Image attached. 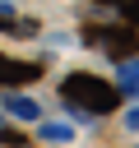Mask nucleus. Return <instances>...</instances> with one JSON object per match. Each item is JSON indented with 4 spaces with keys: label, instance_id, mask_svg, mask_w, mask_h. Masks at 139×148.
<instances>
[{
    "label": "nucleus",
    "instance_id": "nucleus-1",
    "mask_svg": "<svg viewBox=\"0 0 139 148\" xmlns=\"http://www.w3.org/2000/svg\"><path fill=\"white\" fill-rule=\"evenodd\" d=\"M60 92H65V102H79L83 111H97V116L116 111V102H120V92L107 79H93V74H70L60 83Z\"/></svg>",
    "mask_w": 139,
    "mask_h": 148
},
{
    "label": "nucleus",
    "instance_id": "nucleus-2",
    "mask_svg": "<svg viewBox=\"0 0 139 148\" xmlns=\"http://www.w3.org/2000/svg\"><path fill=\"white\" fill-rule=\"evenodd\" d=\"M88 42H102L111 56H130V51L139 46V37H134L130 28H125V32H93V28H88Z\"/></svg>",
    "mask_w": 139,
    "mask_h": 148
},
{
    "label": "nucleus",
    "instance_id": "nucleus-3",
    "mask_svg": "<svg viewBox=\"0 0 139 148\" xmlns=\"http://www.w3.org/2000/svg\"><path fill=\"white\" fill-rule=\"evenodd\" d=\"M37 74H42L37 65H14V60L0 56V83H28V79H37Z\"/></svg>",
    "mask_w": 139,
    "mask_h": 148
}]
</instances>
